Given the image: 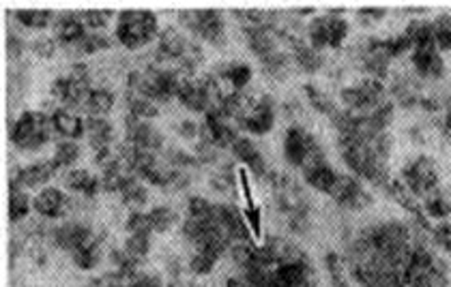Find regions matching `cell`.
I'll use <instances>...</instances> for the list:
<instances>
[{
  "mask_svg": "<svg viewBox=\"0 0 451 287\" xmlns=\"http://www.w3.org/2000/svg\"><path fill=\"white\" fill-rule=\"evenodd\" d=\"M127 229L131 234H149L153 227H151V221H149V214H142V212H133L129 221H127Z\"/></svg>",
  "mask_w": 451,
  "mask_h": 287,
  "instance_id": "f546056e",
  "label": "cell"
},
{
  "mask_svg": "<svg viewBox=\"0 0 451 287\" xmlns=\"http://www.w3.org/2000/svg\"><path fill=\"white\" fill-rule=\"evenodd\" d=\"M35 50H37V54H41V56H50L52 50H54V41H52V39H41V41L35 43Z\"/></svg>",
  "mask_w": 451,
  "mask_h": 287,
  "instance_id": "8d00e7d4",
  "label": "cell"
},
{
  "mask_svg": "<svg viewBox=\"0 0 451 287\" xmlns=\"http://www.w3.org/2000/svg\"><path fill=\"white\" fill-rule=\"evenodd\" d=\"M31 210V200L19 191L17 184H11V200H9V219L15 223L24 219Z\"/></svg>",
  "mask_w": 451,
  "mask_h": 287,
  "instance_id": "9a60e30c",
  "label": "cell"
},
{
  "mask_svg": "<svg viewBox=\"0 0 451 287\" xmlns=\"http://www.w3.org/2000/svg\"><path fill=\"white\" fill-rule=\"evenodd\" d=\"M129 139H131V146L149 153L161 146V137L147 123L138 121V118H133L129 123Z\"/></svg>",
  "mask_w": 451,
  "mask_h": 287,
  "instance_id": "8992f818",
  "label": "cell"
},
{
  "mask_svg": "<svg viewBox=\"0 0 451 287\" xmlns=\"http://www.w3.org/2000/svg\"><path fill=\"white\" fill-rule=\"evenodd\" d=\"M86 131H88V137H90V144L95 148H108V141L112 137V127L108 125V121L104 118H97V116H90L88 121L84 123Z\"/></svg>",
  "mask_w": 451,
  "mask_h": 287,
  "instance_id": "7c38bea8",
  "label": "cell"
},
{
  "mask_svg": "<svg viewBox=\"0 0 451 287\" xmlns=\"http://www.w3.org/2000/svg\"><path fill=\"white\" fill-rule=\"evenodd\" d=\"M67 200L58 189H43L41 193L35 198V210L47 219H56L65 212Z\"/></svg>",
  "mask_w": 451,
  "mask_h": 287,
  "instance_id": "277c9868",
  "label": "cell"
},
{
  "mask_svg": "<svg viewBox=\"0 0 451 287\" xmlns=\"http://www.w3.org/2000/svg\"><path fill=\"white\" fill-rule=\"evenodd\" d=\"M149 251V234H131V238L127 241V253L131 257H142L147 255Z\"/></svg>",
  "mask_w": 451,
  "mask_h": 287,
  "instance_id": "484cf974",
  "label": "cell"
},
{
  "mask_svg": "<svg viewBox=\"0 0 451 287\" xmlns=\"http://www.w3.org/2000/svg\"><path fill=\"white\" fill-rule=\"evenodd\" d=\"M404 174H407V180H409L411 189L417 191V193H423V191L432 189V184L436 182V176H434L432 165L425 161V159H421V161H417L415 165H411Z\"/></svg>",
  "mask_w": 451,
  "mask_h": 287,
  "instance_id": "52a82bcc",
  "label": "cell"
},
{
  "mask_svg": "<svg viewBox=\"0 0 451 287\" xmlns=\"http://www.w3.org/2000/svg\"><path fill=\"white\" fill-rule=\"evenodd\" d=\"M434 41H436V45H441V47H451V19H447V17H443V19H438L436 24H434Z\"/></svg>",
  "mask_w": 451,
  "mask_h": 287,
  "instance_id": "4316f807",
  "label": "cell"
},
{
  "mask_svg": "<svg viewBox=\"0 0 451 287\" xmlns=\"http://www.w3.org/2000/svg\"><path fill=\"white\" fill-rule=\"evenodd\" d=\"M74 261H76V266H80L82 270H90L97 266V261H99V249L97 245H95L92 241L80 249L74 251Z\"/></svg>",
  "mask_w": 451,
  "mask_h": 287,
  "instance_id": "e0dca14e",
  "label": "cell"
},
{
  "mask_svg": "<svg viewBox=\"0 0 451 287\" xmlns=\"http://www.w3.org/2000/svg\"><path fill=\"white\" fill-rule=\"evenodd\" d=\"M312 139L307 137L301 129H293L286 139V153L293 163H303L307 157H312Z\"/></svg>",
  "mask_w": 451,
  "mask_h": 287,
  "instance_id": "9c48e42d",
  "label": "cell"
},
{
  "mask_svg": "<svg viewBox=\"0 0 451 287\" xmlns=\"http://www.w3.org/2000/svg\"><path fill=\"white\" fill-rule=\"evenodd\" d=\"M112 103H114L112 92H108V90H90L86 101H84V107H86V112H90V116H97V114L108 112L112 107Z\"/></svg>",
  "mask_w": 451,
  "mask_h": 287,
  "instance_id": "5bb4252c",
  "label": "cell"
},
{
  "mask_svg": "<svg viewBox=\"0 0 451 287\" xmlns=\"http://www.w3.org/2000/svg\"><path fill=\"white\" fill-rule=\"evenodd\" d=\"M54 31H56V37L60 43H67V45H78L88 33H86V26H84V21L76 15H60L56 17L54 21Z\"/></svg>",
  "mask_w": 451,
  "mask_h": 287,
  "instance_id": "3957f363",
  "label": "cell"
},
{
  "mask_svg": "<svg viewBox=\"0 0 451 287\" xmlns=\"http://www.w3.org/2000/svg\"><path fill=\"white\" fill-rule=\"evenodd\" d=\"M54 163H37V165H31V167H24V170L17 174V178L13 182H19L24 186H39V184H45L47 180L52 178L54 174Z\"/></svg>",
  "mask_w": 451,
  "mask_h": 287,
  "instance_id": "ba28073f",
  "label": "cell"
},
{
  "mask_svg": "<svg viewBox=\"0 0 451 287\" xmlns=\"http://www.w3.org/2000/svg\"><path fill=\"white\" fill-rule=\"evenodd\" d=\"M413 60L419 69V73H423V76H438L441 69H443V62H441L434 47H417Z\"/></svg>",
  "mask_w": 451,
  "mask_h": 287,
  "instance_id": "8fae6325",
  "label": "cell"
},
{
  "mask_svg": "<svg viewBox=\"0 0 451 287\" xmlns=\"http://www.w3.org/2000/svg\"><path fill=\"white\" fill-rule=\"evenodd\" d=\"M245 127L249 129V131H256V133H263V131H267L269 127H271V112L265 107H260L254 116H249L247 118V123H245Z\"/></svg>",
  "mask_w": 451,
  "mask_h": 287,
  "instance_id": "603a6c76",
  "label": "cell"
},
{
  "mask_svg": "<svg viewBox=\"0 0 451 287\" xmlns=\"http://www.w3.org/2000/svg\"><path fill=\"white\" fill-rule=\"evenodd\" d=\"M129 110H131V118H138V121H142V118H151L157 114V107L147 97H133L129 101Z\"/></svg>",
  "mask_w": 451,
  "mask_h": 287,
  "instance_id": "44dd1931",
  "label": "cell"
},
{
  "mask_svg": "<svg viewBox=\"0 0 451 287\" xmlns=\"http://www.w3.org/2000/svg\"><path fill=\"white\" fill-rule=\"evenodd\" d=\"M76 47H78V52H82V54H92V52H99V50L110 47V39L99 35V33H88Z\"/></svg>",
  "mask_w": 451,
  "mask_h": 287,
  "instance_id": "d6986e66",
  "label": "cell"
},
{
  "mask_svg": "<svg viewBox=\"0 0 451 287\" xmlns=\"http://www.w3.org/2000/svg\"><path fill=\"white\" fill-rule=\"evenodd\" d=\"M215 257H218V255H213V253H208V251H198V253L194 255V259H192V268H194L196 272L204 275V272H208V270L213 268V264H215Z\"/></svg>",
  "mask_w": 451,
  "mask_h": 287,
  "instance_id": "1f68e13d",
  "label": "cell"
},
{
  "mask_svg": "<svg viewBox=\"0 0 451 287\" xmlns=\"http://www.w3.org/2000/svg\"><path fill=\"white\" fill-rule=\"evenodd\" d=\"M436 241L447 249L451 251V223H445L436 229Z\"/></svg>",
  "mask_w": 451,
  "mask_h": 287,
  "instance_id": "e575fe53",
  "label": "cell"
},
{
  "mask_svg": "<svg viewBox=\"0 0 451 287\" xmlns=\"http://www.w3.org/2000/svg\"><path fill=\"white\" fill-rule=\"evenodd\" d=\"M52 125H54V129H56V133H60V135H65V137H69V139H76V137H80L82 133H84V123L80 121L78 116H74L71 112H67V110H58V112H54V116H52Z\"/></svg>",
  "mask_w": 451,
  "mask_h": 287,
  "instance_id": "30bf717a",
  "label": "cell"
},
{
  "mask_svg": "<svg viewBox=\"0 0 451 287\" xmlns=\"http://www.w3.org/2000/svg\"><path fill=\"white\" fill-rule=\"evenodd\" d=\"M121 193H123V198H125L127 202H131V204H140V202L147 200L145 186H140V184H138L136 180H131V178L125 180V184L121 186Z\"/></svg>",
  "mask_w": 451,
  "mask_h": 287,
  "instance_id": "d4e9b609",
  "label": "cell"
},
{
  "mask_svg": "<svg viewBox=\"0 0 451 287\" xmlns=\"http://www.w3.org/2000/svg\"><path fill=\"white\" fill-rule=\"evenodd\" d=\"M54 241H56L58 247L74 253L76 249L90 243V232L86 227H82V225H76V223L74 225H65V227L54 232Z\"/></svg>",
  "mask_w": 451,
  "mask_h": 287,
  "instance_id": "5b68a950",
  "label": "cell"
},
{
  "mask_svg": "<svg viewBox=\"0 0 451 287\" xmlns=\"http://www.w3.org/2000/svg\"><path fill=\"white\" fill-rule=\"evenodd\" d=\"M234 150H236V155H239L247 165H260V157H258L256 148L252 146L247 139H236L234 141Z\"/></svg>",
  "mask_w": 451,
  "mask_h": 287,
  "instance_id": "83f0119b",
  "label": "cell"
},
{
  "mask_svg": "<svg viewBox=\"0 0 451 287\" xmlns=\"http://www.w3.org/2000/svg\"><path fill=\"white\" fill-rule=\"evenodd\" d=\"M236 88L239 86H243L247 80H249V69L245 67V64H230L228 69H226V73H224Z\"/></svg>",
  "mask_w": 451,
  "mask_h": 287,
  "instance_id": "4dcf8cb0",
  "label": "cell"
},
{
  "mask_svg": "<svg viewBox=\"0 0 451 287\" xmlns=\"http://www.w3.org/2000/svg\"><path fill=\"white\" fill-rule=\"evenodd\" d=\"M428 212L432 214V217L443 219V217H447V214L451 212V206L447 202H443V200H430L428 202Z\"/></svg>",
  "mask_w": 451,
  "mask_h": 287,
  "instance_id": "836d02e7",
  "label": "cell"
},
{
  "mask_svg": "<svg viewBox=\"0 0 451 287\" xmlns=\"http://www.w3.org/2000/svg\"><path fill=\"white\" fill-rule=\"evenodd\" d=\"M245 223L252 227V234L256 241H260V238H263V212H260L258 206L245 208Z\"/></svg>",
  "mask_w": 451,
  "mask_h": 287,
  "instance_id": "f1b7e54d",
  "label": "cell"
},
{
  "mask_svg": "<svg viewBox=\"0 0 451 287\" xmlns=\"http://www.w3.org/2000/svg\"><path fill=\"white\" fill-rule=\"evenodd\" d=\"M307 180H310L314 186H318V189H325V191H331L334 189V184H336V180H338V176L329 170V167H325V165H312L310 170H307Z\"/></svg>",
  "mask_w": 451,
  "mask_h": 287,
  "instance_id": "2e32d148",
  "label": "cell"
},
{
  "mask_svg": "<svg viewBox=\"0 0 451 287\" xmlns=\"http://www.w3.org/2000/svg\"><path fill=\"white\" fill-rule=\"evenodd\" d=\"M78 146L74 141H63L60 146L56 148V155L52 159L54 167H69V165H74V161L78 159Z\"/></svg>",
  "mask_w": 451,
  "mask_h": 287,
  "instance_id": "ffe728a7",
  "label": "cell"
},
{
  "mask_svg": "<svg viewBox=\"0 0 451 287\" xmlns=\"http://www.w3.org/2000/svg\"><path fill=\"white\" fill-rule=\"evenodd\" d=\"M149 221H151V227H153V229L163 232V229H168V227L174 223V214H172V210H168V208H155V210L149 212Z\"/></svg>",
  "mask_w": 451,
  "mask_h": 287,
  "instance_id": "7402d4cb",
  "label": "cell"
},
{
  "mask_svg": "<svg viewBox=\"0 0 451 287\" xmlns=\"http://www.w3.org/2000/svg\"><path fill=\"white\" fill-rule=\"evenodd\" d=\"M52 131H56L52 125V118H45L43 114L37 112H26L11 127V141L17 144L19 148L37 150L50 139Z\"/></svg>",
  "mask_w": 451,
  "mask_h": 287,
  "instance_id": "7a4b0ae2",
  "label": "cell"
},
{
  "mask_svg": "<svg viewBox=\"0 0 451 287\" xmlns=\"http://www.w3.org/2000/svg\"><path fill=\"white\" fill-rule=\"evenodd\" d=\"M157 33H159V24L151 11H127L118 17L116 37L125 47H131V50L153 41Z\"/></svg>",
  "mask_w": 451,
  "mask_h": 287,
  "instance_id": "6da1fadb",
  "label": "cell"
},
{
  "mask_svg": "<svg viewBox=\"0 0 451 287\" xmlns=\"http://www.w3.org/2000/svg\"><path fill=\"white\" fill-rule=\"evenodd\" d=\"M7 45H9V56H15V54H19V52L24 50V41L17 39L15 35H9Z\"/></svg>",
  "mask_w": 451,
  "mask_h": 287,
  "instance_id": "74e56055",
  "label": "cell"
},
{
  "mask_svg": "<svg viewBox=\"0 0 451 287\" xmlns=\"http://www.w3.org/2000/svg\"><path fill=\"white\" fill-rule=\"evenodd\" d=\"M67 182H69L71 189L80 191V193H84V195H95V193H97V189H99V180L95 176H90L88 172H84V170H74L67 176Z\"/></svg>",
  "mask_w": 451,
  "mask_h": 287,
  "instance_id": "4fadbf2b",
  "label": "cell"
},
{
  "mask_svg": "<svg viewBox=\"0 0 451 287\" xmlns=\"http://www.w3.org/2000/svg\"><path fill=\"white\" fill-rule=\"evenodd\" d=\"M17 19L28 28H45L54 19L52 11H19Z\"/></svg>",
  "mask_w": 451,
  "mask_h": 287,
  "instance_id": "ac0fdd59",
  "label": "cell"
},
{
  "mask_svg": "<svg viewBox=\"0 0 451 287\" xmlns=\"http://www.w3.org/2000/svg\"><path fill=\"white\" fill-rule=\"evenodd\" d=\"M80 19L84 21V26H86V28H90V31H99V28L108 26L110 13H108V11H86V13H80Z\"/></svg>",
  "mask_w": 451,
  "mask_h": 287,
  "instance_id": "cb8c5ba5",
  "label": "cell"
},
{
  "mask_svg": "<svg viewBox=\"0 0 451 287\" xmlns=\"http://www.w3.org/2000/svg\"><path fill=\"white\" fill-rule=\"evenodd\" d=\"M127 287H161V285L153 277H133Z\"/></svg>",
  "mask_w": 451,
  "mask_h": 287,
  "instance_id": "d590c367",
  "label": "cell"
},
{
  "mask_svg": "<svg viewBox=\"0 0 451 287\" xmlns=\"http://www.w3.org/2000/svg\"><path fill=\"white\" fill-rule=\"evenodd\" d=\"M239 186H241V193L245 198V204L247 208H254V195H252V186H249V178H247V172H245V167L243 170H239Z\"/></svg>",
  "mask_w": 451,
  "mask_h": 287,
  "instance_id": "d6a6232c",
  "label": "cell"
}]
</instances>
